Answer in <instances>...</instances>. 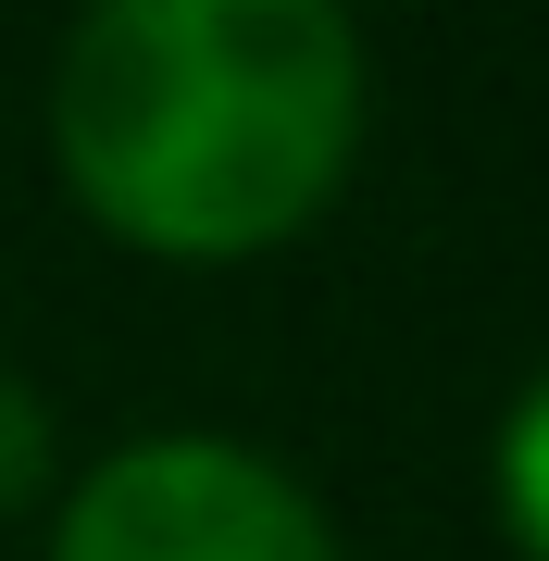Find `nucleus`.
Returning <instances> with one entry per match:
<instances>
[{
    "instance_id": "nucleus-1",
    "label": "nucleus",
    "mask_w": 549,
    "mask_h": 561,
    "mask_svg": "<svg viewBox=\"0 0 549 561\" xmlns=\"http://www.w3.org/2000/svg\"><path fill=\"white\" fill-rule=\"evenodd\" d=\"M76 201L138 250H263L312 225L363 138V38L325 0H113L50 76Z\"/></svg>"
},
{
    "instance_id": "nucleus-2",
    "label": "nucleus",
    "mask_w": 549,
    "mask_h": 561,
    "mask_svg": "<svg viewBox=\"0 0 549 561\" xmlns=\"http://www.w3.org/2000/svg\"><path fill=\"white\" fill-rule=\"evenodd\" d=\"M50 561H338V537L263 449L138 437L62 500Z\"/></svg>"
},
{
    "instance_id": "nucleus-3",
    "label": "nucleus",
    "mask_w": 549,
    "mask_h": 561,
    "mask_svg": "<svg viewBox=\"0 0 549 561\" xmlns=\"http://www.w3.org/2000/svg\"><path fill=\"white\" fill-rule=\"evenodd\" d=\"M500 512H512V537H525V561H549V375L500 424Z\"/></svg>"
},
{
    "instance_id": "nucleus-4",
    "label": "nucleus",
    "mask_w": 549,
    "mask_h": 561,
    "mask_svg": "<svg viewBox=\"0 0 549 561\" xmlns=\"http://www.w3.org/2000/svg\"><path fill=\"white\" fill-rule=\"evenodd\" d=\"M38 474H50V412H38V387L0 375V512L38 500Z\"/></svg>"
}]
</instances>
